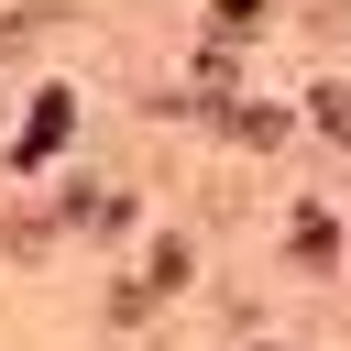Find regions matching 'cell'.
<instances>
[{
  "mask_svg": "<svg viewBox=\"0 0 351 351\" xmlns=\"http://www.w3.org/2000/svg\"><path fill=\"white\" fill-rule=\"evenodd\" d=\"M66 121H77V99H33V132L11 143V165H44V154L66 143Z\"/></svg>",
  "mask_w": 351,
  "mask_h": 351,
  "instance_id": "1",
  "label": "cell"
},
{
  "mask_svg": "<svg viewBox=\"0 0 351 351\" xmlns=\"http://www.w3.org/2000/svg\"><path fill=\"white\" fill-rule=\"evenodd\" d=\"M252 11H263V0H219V44H230V33H252Z\"/></svg>",
  "mask_w": 351,
  "mask_h": 351,
  "instance_id": "2",
  "label": "cell"
},
{
  "mask_svg": "<svg viewBox=\"0 0 351 351\" xmlns=\"http://www.w3.org/2000/svg\"><path fill=\"white\" fill-rule=\"evenodd\" d=\"M318 121H329V132L351 143V88H340V99H318Z\"/></svg>",
  "mask_w": 351,
  "mask_h": 351,
  "instance_id": "3",
  "label": "cell"
}]
</instances>
